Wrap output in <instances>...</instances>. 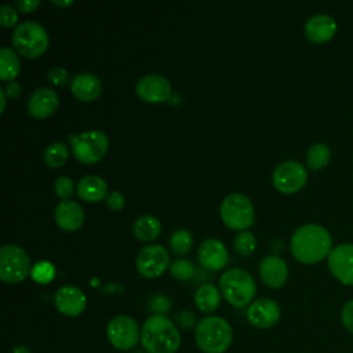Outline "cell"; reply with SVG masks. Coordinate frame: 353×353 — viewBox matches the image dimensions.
<instances>
[{
	"label": "cell",
	"mask_w": 353,
	"mask_h": 353,
	"mask_svg": "<svg viewBox=\"0 0 353 353\" xmlns=\"http://www.w3.org/2000/svg\"><path fill=\"white\" fill-rule=\"evenodd\" d=\"M290 248L292 255L302 263H317L328 258L332 250L330 232L317 223H306L294 230Z\"/></svg>",
	"instance_id": "obj_1"
},
{
	"label": "cell",
	"mask_w": 353,
	"mask_h": 353,
	"mask_svg": "<svg viewBox=\"0 0 353 353\" xmlns=\"http://www.w3.org/2000/svg\"><path fill=\"white\" fill-rule=\"evenodd\" d=\"M141 343L148 353H175L181 346V334L172 320L152 314L141 328Z\"/></svg>",
	"instance_id": "obj_2"
},
{
	"label": "cell",
	"mask_w": 353,
	"mask_h": 353,
	"mask_svg": "<svg viewBox=\"0 0 353 353\" xmlns=\"http://www.w3.org/2000/svg\"><path fill=\"white\" fill-rule=\"evenodd\" d=\"M194 341L204 353H223L233 341L232 325L219 316H205L194 327Z\"/></svg>",
	"instance_id": "obj_3"
},
{
	"label": "cell",
	"mask_w": 353,
	"mask_h": 353,
	"mask_svg": "<svg viewBox=\"0 0 353 353\" xmlns=\"http://www.w3.org/2000/svg\"><path fill=\"white\" fill-rule=\"evenodd\" d=\"M219 291L230 305L243 307L252 302L256 292V284L247 270L232 268L221 274Z\"/></svg>",
	"instance_id": "obj_4"
},
{
	"label": "cell",
	"mask_w": 353,
	"mask_h": 353,
	"mask_svg": "<svg viewBox=\"0 0 353 353\" xmlns=\"http://www.w3.org/2000/svg\"><path fill=\"white\" fill-rule=\"evenodd\" d=\"M12 44L21 55L26 58H36L47 50L48 33L37 21H22L12 32Z\"/></svg>",
	"instance_id": "obj_5"
},
{
	"label": "cell",
	"mask_w": 353,
	"mask_h": 353,
	"mask_svg": "<svg viewBox=\"0 0 353 353\" xmlns=\"http://www.w3.org/2000/svg\"><path fill=\"white\" fill-rule=\"evenodd\" d=\"M219 214L225 225L239 230H245L255 218L254 205L243 193H229L221 203Z\"/></svg>",
	"instance_id": "obj_6"
},
{
	"label": "cell",
	"mask_w": 353,
	"mask_h": 353,
	"mask_svg": "<svg viewBox=\"0 0 353 353\" xmlns=\"http://www.w3.org/2000/svg\"><path fill=\"white\" fill-rule=\"evenodd\" d=\"M29 254L18 244L0 247V279L6 283H19L30 272Z\"/></svg>",
	"instance_id": "obj_7"
},
{
	"label": "cell",
	"mask_w": 353,
	"mask_h": 353,
	"mask_svg": "<svg viewBox=\"0 0 353 353\" xmlns=\"http://www.w3.org/2000/svg\"><path fill=\"white\" fill-rule=\"evenodd\" d=\"M72 152L74 157L85 164L101 160L109 148V138L101 130L83 131L72 138Z\"/></svg>",
	"instance_id": "obj_8"
},
{
	"label": "cell",
	"mask_w": 353,
	"mask_h": 353,
	"mask_svg": "<svg viewBox=\"0 0 353 353\" xmlns=\"http://www.w3.org/2000/svg\"><path fill=\"white\" fill-rule=\"evenodd\" d=\"M106 338L114 349L130 350L141 341V330L132 317L117 314L106 325Z\"/></svg>",
	"instance_id": "obj_9"
},
{
	"label": "cell",
	"mask_w": 353,
	"mask_h": 353,
	"mask_svg": "<svg viewBox=\"0 0 353 353\" xmlns=\"http://www.w3.org/2000/svg\"><path fill=\"white\" fill-rule=\"evenodd\" d=\"M272 181L279 192L295 193L305 186L307 181V170L296 160H285L274 168Z\"/></svg>",
	"instance_id": "obj_10"
},
{
	"label": "cell",
	"mask_w": 353,
	"mask_h": 353,
	"mask_svg": "<svg viewBox=\"0 0 353 353\" xmlns=\"http://www.w3.org/2000/svg\"><path fill=\"white\" fill-rule=\"evenodd\" d=\"M135 265L143 277L154 279L170 266V255L161 244H148L138 251Z\"/></svg>",
	"instance_id": "obj_11"
},
{
	"label": "cell",
	"mask_w": 353,
	"mask_h": 353,
	"mask_svg": "<svg viewBox=\"0 0 353 353\" xmlns=\"http://www.w3.org/2000/svg\"><path fill=\"white\" fill-rule=\"evenodd\" d=\"M327 265L339 283L353 287V243H342L334 247L327 258Z\"/></svg>",
	"instance_id": "obj_12"
},
{
	"label": "cell",
	"mask_w": 353,
	"mask_h": 353,
	"mask_svg": "<svg viewBox=\"0 0 353 353\" xmlns=\"http://www.w3.org/2000/svg\"><path fill=\"white\" fill-rule=\"evenodd\" d=\"M280 306L270 298H258L252 301L245 312L247 320L256 328H270L280 319Z\"/></svg>",
	"instance_id": "obj_13"
},
{
	"label": "cell",
	"mask_w": 353,
	"mask_h": 353,
	"mask_svg": "<svg viewBox=\"0 0 353 353\" xmlns=\"http://www.w3.org/2000/svg\"><path fill=\"white\" fill-rule=\"evenodd\" d=\"M138 97L146 102H161L171 95L170 80L159 73H149L142 76L135 85Z\"/></svg>",
	"instance_id": "obj_14"
},
{
	"label": "cell",
	"mask_w": 353,
	"mask_h": 353,
	"mask_svg": "<svg viewBox=\"0 0 353 353\" xmlns=\"http://www.w3.org/2000/svg\"><path fill=\"white\" fill-rule=\"evenodd\" d=\"M54 303L57 309L69 317H76L81 314L87 305L85 294L76 285L66 284L57 290L54 296Z\"/></svg>",
	"instance_id": "obj_15"
},
{
	"label": "cell",
	"mask_w": 353,
	"mask_h": 353,
	"mask_svg": "<svg viewBox=\"0 0 353 353\" xmlns=\"http://www.w3.org/2000/svg\"><path fill=\"white\" fill-rule=\"evenodd\" d=\"M258 273L263 284L270 288H280L287 281L288 266L281 256L270 254L261 259Z\"/></svg>",
	"instance_id": "obj_16"
},
{
	"label": "cell",
	"mask_w": 353,
	"mask_h": 353,
	"mask_svg": "<svg viewBox=\"0 0 353 353\" xmlns=\"http://www.w3.org/2000/svg\"><path fill=\"white\" fill-rule=\"evenodd\" d=\"M336 29V21L327 14H316L310 17L303 26L306 39L314 44L330 41L335 36Z\"/></svg>",
	"instance_id": "obj_17"
},
{
	"label": "cell",
	"mask_w": 353,
	"mask_h": 353,
	"mask_svg": "<svg viewBox=\"0 0 353 353\" xmlns=\"http://www.w3.org/2000/svg\"><path fill=\"white\" fill-rule=\"evenodd\" d=\"M59 103V97L55 90L48 87L36 88L28 99V112L30 116L44 119L52 114Z\"/></svg>",
	"instance_id": "obj_18"
},
{
	"label": "cell",
	"mask_w": 353,
	"mask_h": 353,
	"mask_svg": "<svg viewBox=\"0 0 353 353\" xmlns=\"http://www.w3.org/2000/svg\"><path fill=\"white\" fill-rule=\"evenodd\" d=\"M197 256L204 268L210 270H218L228 262V248L221 240L208 237L200 243Z\"/></svg>",
	"instance_id": "obj_19"
},
{
	"label": "cell",
	"mask_w": 353,
	"mask_h": 353,
	"mask_svg": "<svg viewBox=\"0 0 353 353\" xmlns=\"http://www.w3.org/2000/svg\"><path fill=\"white\" fill-rule=\"evenodd\" d=\"M54 216L59 228L68 232L77 230L84 222L83 207L74 200H62L54 210Z\"/></svg>",
	"instance_id": "obj_20"
},
{
	"label": "cell",
	"mask_w": 353,
	"mask_h": 353,
	"mask_svg": "<svg viewBox=\"0 0 353 353\" xmlns=\"http://www.w3.org/2000/svg\"><path fill=\"white\" fill-rule=\"evenodd\" d=\"M70 88L73 95L80 101H94L102 91V83L98 76L90 72H81L72 77Z\"/></svg>",
	"instance_id": "obj_21"
},
{
	"label": "cell",
	"mask_w": 353,
	"mask_h": 353,
	"mask_svg": "<svg viewBox=\"0 0 353 353\" xmlns=\"http://www.w3.org/2000/svg\"><path fill=\"white\" fill-rule=\"evenodd\" d=\"M77 194L85 201H99L108 196V183L99 175H84L77 182Z\"/></svg>",
	"instance_id": "obj_22"
},
{
	"label": "cell",
	"mask_w": 353,
	"mask_h": 353,
	"mask_svg": "<svg viewBox=\"0 0 353 353\" xmlns=\"http://www.w3.org/2000/svg\"><path fill=\"white\" fill-rule=\"evenodd\" d=\"M132 232L139 240L150 241L160 234L161 223L154 215H141L134 221Z\"/></svg>",
	"instance_id": "obj_23"
},
{
	"label": "cell",
	"mask_w": 353,
	"mask_h": 353,
	"mask_svg": "<svg viewBox=\"0 0 353 353\" xmlns=\"http://www.w3.org/2000/svg\"><path fill=\"white\" fill-rule=\"evenodd\" d=\"M194 303L204 313H211L221 303V294L212 284H203L194 292Z\"/></svg>",
	"instance_id": "obj_24"
},
{
	"label": "cell",
	"mask_w": 353,
	"mask_h": 353,
	"mask_svg": "<svg viewBox=\"0 0 353 353\" xmlns=\"http://www.w3.org/2000/svg\"><path fill=\"white\" fill-rule=\"evenodd\" d=\"M19 69H21V61L18 54L7 46L1 47L0 48V79L12 81V79L19 73Z\"/></svg>",
	"instance_id": "obj_25"
},
{
	"label": "cell",
	"mask_w": 353,
	"mask_h": 353,
	"mask_svg": "<svg viewBox=\"0 0 353 353\" xmlns=\"http://www.w3.org/2000/svg\"><path fill=\"white\" fill-rule=\"evenodd\" d=\"M331 160V149L324 142L313 143L306 153V164L310 170H321Z\"/></svg>",
	"instance_id": "obj_26"
},
{
	"label": "cell",
	"mask_w": 353,
	"mask_h": 353,
	"mask_svg": "<svg viewBox=\"0 0 353 353\" xmlns=\"http://www.w3.org/2000/svg\"><path fill=\"white\" fill-rule=\"evenodd\" d=\"M68 148L62 141L51 142L43 152L44 163L50 167H62L68 160Z\"/></svg>",
	"instance_id": "obj_27"
},
{
	"label": "cell",
	"mask_w": 353,
	"mask_h": 353,
	"mask_svg": "<svg viewBox=\"0 0 353 353\" xmlns=\"http://www.w3.org/2000/svg\"><path fill=\"white\" fill-rule=\"evenodd\" d=\"M170 248L175 254H186L193 245V236L186 229H176L170 236Z\"/></svg>",
	"instance_id": "obj_28"
},
{
	"label": "cell",
	"mask_w": 353,
	"mask_h": 353,
	"mask_svg": "<svg viewBox=\"0 0 353 353\" xmlns=\"http://www.w3.org/2000/svg\"><path fill=\"white\" fill-rule=\"evenodd\" d=\"M233 245L240 255H250L256 247V239L254 233L248 230H241L234 236Z\"/></svg>",
	"instance_id": "obj_29"
},
{
	"label": "cell",
	"mask_w": 353,
	"mask_h": 353,
	"mask_svg": "<svg viewBox=\"0 0 353 353\" xmlns=\"http://www.w3.org/2000/svg\"><path fill=\"white\" fill-rule=\"evenodd\" d=\"M30 274H32L33 280H36L37 283L46 284V283H50L52 280V277L55 274V269H54L51 262L39 261L33 265V268L30 270Z\"/></svg>",
	"instance_id": "obj_30"
},
{
	"label": "cell",
	"mask_w": 353,
	"mask_h": 353,
	"mask_svg": "<svg viewBox=\"0 0 353 353\" xmlns=\"http://www.w3.org/2000/svg\"><path fill=\"white\" fill-rule=\"evenodd\" d=\"M170 270H171V274L175 279L188 280V279H190L193 276L194 268H193V263L189 259L178 258V259H174L170 263Z\"/></svg>",
	"instance_id": "obj_31"
},
{
	"label": "cell",
	"mask_w": 353,
	"mask_h": 353,
	"mask_svg": "<svg viewBox=\"0 0 353 353\" xmlns=\"http://www.w3.org/2000/svg\"><path fill=\"white\" fill-rule=\"evenodd\" d=\"M54 190L62 200H69V197L74 192V183L70 176L68 175H59L54 181Z\"/></svg>",
	"instance_id": "obj_32"
},
{
	"label": "cell",
	"mask_w": 353,
	"mask_h": 353,
	"mask_svg": "<svg viewBox=\"0 0 353 353\" xmlns=\"http://www.w3.org/2000/svg\"><path fill=\"white\" fill-rule=\"evenodd\" d=\"M17 22H18V12H17V10L11 4H3L0 7V23L3 26H12Z\"/></svg>",
	"instance_id": "obj_33"
},
{
	"label": "cell",
	"mask_w": 353,
	"mask_h": 353,
	"mask_svg": "<svg viewBox=\"0 0 353 353\" xmlns=\"http://www.w3.org/2000/svg\"><path fill=\"white\" fill-rule=\"evenodd\" d=\"M47 77H48V80H50L52 84L61 87V85H63V84L68 83V80H69V73H68V70H66L65 68H62V66H52V68L48 70Z\"/></svg>",
	"instance_id": "obj_34"
},
{
	"label": "cell",
	"mask_w": 353,
	"mask_h": 353,
	"mask_svg": "<svg viewBox=\"0 0 353 353\" xmlns=\"http://www.w3.org/2000/svg\"><path fill=\"white\" fill-rule=\"evenodd\" d=\"M175 321L176 324L183 328V330H189L192 328L193 325H197L196 323V316L193 312L190 310H181L175 314Z\"/></svg>",
	"instance_id": "obj_35"
},
{
	"label": "cell",
	"mask_w": 353,
	"mask_h": 353,
	"mask_svg": "<svg viewBox=\"0 0 353 353\" xmlns=\"http://www.w3.org/2000/svg\"><path fill=\"white\" fill-rule=\"evenodd\" d=\"M341 321H342L343 327L350 334H353V299L343 305L342 312H341Z\"/></svg>",
	"instance_id": "obj_36"
},
{
	"label": "cell",
	"mask_w": 353,
	"mask_h": 353,
	"mask_svg": "<svg viewBox=\"0 0 353 353\" xmlns=\"http://www.w3.org/2000/svg\"><path fill=\"white\" fill-rule=\"evenodd\" d=\"M170 306H171L170 299L167 296H164V295L159 294V295H154L150 299V309L153 312H156L154 314H163L164 312L170 310Z\"/></svg>",
	"instance_id": "obj_37"
},
{
	"label": "cell",
	"mask_w": 353,
	"mask_h": 353,
	"mask_svg": "<svg viewBox=\"0 0 353 353\" xmlns=\"http://www.w3.org/2000/svg\"><path fill=\"white\" fill-rule=\"evenodd\" d=\"M125 204V199L124 196L117 192V190H113L110 192L108 196H106V205L110 208V210H114V211H119L124 207Z\"/></svg>",
	"instance_id": "obj_38"
},
{
	"label": "cell",
	"mask_w": 353,
	"mask_h": 353,
	"mask_svg": "<svg viewBox=\"0 0 353 353\" xmlns=\"http://www.w3.org/2000/svg\"><path fill=\"white\" fill-rule=\"evenodd\" d=\"M15 6L25 12L33 11L40 6V0H15Z\"/></svg>",
	"instance_id": "obj_39"
},
{
	"label": "cell",
	"mask_w": 353,
	"mask_h": 353,
	"mask_svg": "<svg viewBox=\"0 0 353 353\" xmlns=\"http://www.w3.org/2000/svg\"><path fill=\"white\" fill-rule=\"evenodd\" d=\"M6 94L10 97V98H18L21 95V84L17 83V81H10L7 84V87L4 88Z\"/></svg>",
	"instance_id": "obj_40"
},
{
	"label": "cell",
	"mask_w": 353,
	"mask_h": 353,
	"mask_svg": "<svg viewBox=\"0 0 353 353\" xmlns=\"http://www.w3.org/2000/svg\"><path fill=\"white\" fill-rule=\"evenodd\" d=\"M51 3L58 7H69L73 4V0H51Z\"/></svg>",
	"instance_id": "obj_41"
},
{
	"label": "cell",
	"mask_w": 353,
	"mask_h": 353,
	"mask_svg": "<svg viewBox=\"0 0 353 353\" xmlns=\"http://www.w3.org/2000/svg\"><path fill=\"white\" fill-rule=\"evenodd\" d=\"M11 353H32V350L28 347V346H23V345H18L12 349Z\"/></svg>",
	"instance_id": "obj_42"
},
{
	"label": "cell",
	"mask_w": 353,
	"mask_h": 353,
	"mask_svg": "<svg viewBox=\"0 0 353 353\" xmlns=\"http://www.w3.org/2000/svg\"><path fill=\"white\" fill-rule=\"evenodd\" d=\"M6 91H4V88L3 87H0V101H1V108H0V112L3 113L4 112V109H6Z\"/></svg>",
	"instance_id": "obj_43"
}]
</instances>
